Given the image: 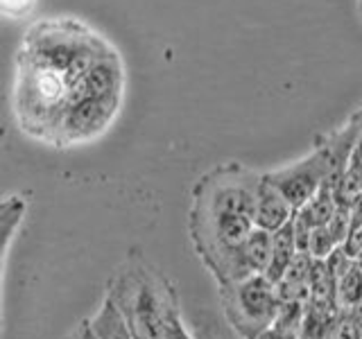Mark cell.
I'll use <instances>...</instances> for the list:
<instances>
[{"label":"cell","instance_id":"cell-4","mask_svg":"<svg viewBox=\"0 0 362 339\" xmlns=\"http://www.w3.org/2000/svg\"><path fill=\"white\" fill-rule=\"evenodd\" d=\"M218 292L226 321L243 339H258L274 326L279 312L276 285L263 274L220 285Z\"/></svg>","mask_w":362,"mask_h":339},{"label":"cell","instance_id":"cell-16","mask_svg":"<svg viewBox=\"0 0 362 339\" xmlns=\"http://www.w3.org/2000/svg\"><path fill=\"white\" fill-rule=\"evenodd\" d=\"M79 339H98V337H95V333L90 331L88 319H86V321H82V326H79Z\"/></svg>","mask_w":362,"mask_h":339},{"label":"cell","instance_id":"cell-6","mask_svg":"<svg viewBox=\"0 0 362 339\" xmlns=\"http://www.w3.org/2000/svg\"><path fill=\"white\" fill-rule=\"evenodd\" d=\"M292 218H294L292 203L286 199V195H283L274 184H269L263 174V184H260L258 199H256L254 224L258 226V229H265L269 233H274L281 229V226H286Z\"/></svg>","mask_w":362,"mask_h":339},{"label":"cell","instance_id":"cell-2","mask_svg":"<svg viewBox=\"0 0 362 339\" xmlns=\"http://www.w3.org/2000/svg\"><path fill=\"white\" fill-rule=\"evenodd\" d=\"M124 97V66L116 48L88 68L68 107L57 147L86 145L100 138L118 118Z\"/></svg>","mask_w":362,"mask_h":339},{"label":"cell","instance_id":"cell-14","mask_svg":"<svg viewBox=\"0 0 362 339\" xmlns=\"http://www.w3.org/2000/svg\"><path fill=\"white\" fill-rule=\"evenodd\" d=\"M34 0H3V14L7 18H23L30 14Z\"/></svg>","mask_w":362,"mask_h":339},{"label":"cell","instance_id":"cell-18","mask_svg":"<svg viewBox=\"0 0 362 339\" xmlns=\"http://www.w3.org/2000/svg\"><path fill=\"white\" fill-rule=\"evenodd\" d=\"M360 16H362V0H360Z\"/></svg>","mask_w":362,"mask_h":339},{"label":"cell","instance_id":"cell-3","mask_svg":"<svg viewBox=\"0 0 362 339\" xmlns=\"http://www.w3.org/2000/svg\"><path fill=\"white\" fill-rule=\"evenodd\" d=\"M107 297L120 308L134 339H161L165 316L179 301L177 290L139 254H132L107 282Z\"/></svg>","mask_w":362,"mask_h":339},{"label":"cell","instance_id":"cell-13","mask_svg":"<svg viewBox=\"0 0 362 339\" xmlns=\"http://www.w3.org/2000/svg\"><path fill=\"white\" fill-rule=\"evenodd\" d=\"M333 339H360L358 323L354 321V316H351L349 310L339 312V319H337V326H335Z\"/></svg>","mask_w":362,"mask_h":339},{"label":"cell","instance_id":"cell-11","mask_svg":"<svg viewBox=\"0 0 362 339\" xmlns=\"http://www.w3.org/2000/svg\"><path fill=\"white\" fill-rule=\"evenodd\" d=\"M362 303V267L356 260L337 280V305L339 310H354Z\"/></svg>","mask_w":362,"mask_h":339},{"label":"cell","instance_id":"cell-10","mask_svg":"<svg viewBox=\"0 0 362 339\" xmlns=\"http://www.w3.org/2000/svg\"><path fill=\"white\" fill-rule=\"evenodd\" d=\"M269 260H272V233L256 226L245 242V263L252 274H265Z\"/></svg>","mask_w":362,"mask_h":339},{"label":"cell","instance_id":"cell-9","mask_svg":"<svg viewBox=\"0 0 362 339\" xmlns=\"http://www.w3.org/2000/svg\"><path fill=\"white\" fill-rule=\"evenodd\" d=\"M88 323L98 339H134L127 319H124L120 308L109 297H105L100 310L90 316Z\"/></svg>","mask_w":362,"mask_h":339},{"label":"cell","instance_id":"cell-1","mask_svg":"<svg viewBox=\"0 0 362 339\" xmlns=\"http://www.w3.org/2000/svg\"><path fill=\"white\" fill-rule=\"evenodd\" d=\"M111 48L100 32L73 16L32 23L16 50L11 105L18 129L32 141L57 147L79 82Z\"/></svg>","mask_w":362,"mask_h":339},{"label":"cell","instance_id":"cell-7","mask_svg":"<svg viewBox=\"0 0 362 339\" xmlns=\"http://www.w3.org/2000/svg\"><path fill=\"white\" fill-rule=\"evenodd\" d=\"M297 254H299V244H297L294 218H292L286 226H281L279 231L272 233V260H269V267L263 276L276 285V282L283 278V274L288 271L290 263Z\"/></svg>","mask_w":362,"mask_h":339},{"label":"cell","instance_id":"cell-8","mask_svg":"<svg viewBox=\"0 0 362 339\" xmlns=\"http://www.w3.org/2000/svg\"><path fill=\"white\" fill-rule=\"evenodd\" d=\"M339 312L342 310L335 308V305H320L308 301L301 326L297 331L299 339H333Z\"/></svg>","mask_w":362,"mask_h":339},{"label":"cell","instance_id":"cell-17","mask_svg":"<svg viewBox=\"0 0 362 339\" xmlns=\"http://www.w3.org/2000/svg\"><path fill=\"white\" fill-rule=\"evenodd\" d=\"M351 312V316H354V321L358 323V331H360V339H362V303L360 305H356L354 310H349Z\"/></svg>","mask_w":362,"mask_h":339},{"label":"cell","instance_id":"cell-15","mask_svg":"<svg viewBox=\"0 0 362 339\" xmlns=\"http://www.w3.org/2000/svg\"><path fill=\"white\" fill-rule=\"evenodd\" d=\"M258 339H299V335L292 331H281V328H269V331L263 333Z\"/></svg>","mask_w":362,"mask_h":339},{"label":"cell","instance_id":"cell-12","mask_svg":"<svg viewBox=\"0 0 362 339\" xmlns=\"http://www.w3.org/2000/svg\"><path fill=\"white\" fill-rule=\"evenodd\" d=\"M161 339H195L188 333L184 319H181V305H179V301L173 305V308H170V312L165 316Z\"/></svg>","mask_w":362,"mask_h":339},{"label":"cell","instance_id":"cell-5","mask_svg":"<svg viewBox=\"0 0 362 339\" xmlns=\"http://www.w3.org/2000/svg\"><path fill=\"white\" fill-rule=\"evenodd\" d=\"M263 174L269 184H274L283 195H286V199L292 203L294 210H299L305 201L313 199L317 195V190H320L326 181L333 184L331 158H328L324 147L317 143H315V150L308 156L299 158L297 163L272 170V172H263Z\"/></svg>","mask_w":362,"mask_h":339}]
</instances>
